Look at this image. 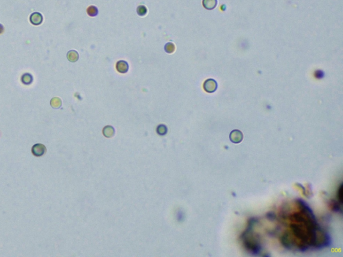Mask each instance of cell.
Wrapping results in <instances>:
<instances>
[{"mask_svg": "<svg viewBox=\"0 0 343 257\" xmlns=\"http://www.w3.org/2000/svg\"><path fill=\"white\" fill-rule=\"evenodd\" d=\"M336 197V200H337L336 202L341 205H342V201H343V185H342V183H341V184H340V186L338 187V189H337Z\"/></svg>", "mask_w": 343, "mask_h": 257, "instance_id": "obj_8", "label": "cell"}, {"mask_svg": "<svg viewBox=\"0 0 343 257\" xmlns=\"http://www.w3.org/2000/svg\"><path fill=\"white\" fill-rule=\"evenodd\" d=\"M32 151L35 156H42L45 154L46 147L42 144H36L33 146Z\"/></svg>", "mask_w": 343, "mask_h": 257, "instance_id": "obj_4", "label": "cell"}, {"mask_svg": "<svg viewBox=\"0 0 343 257\" xmlns=\"http://www.w3.org/2000/svg\"><path fill=\"white\" fill-rule=\"evenodd\" d=\"M98 12L99 11L97 7L96 6H94V5H91V6H89L87 10V14L91 17H95L96 16H97Z\"/></svg>", "mask_w": 343, "mask_h": 257, "instance_id": "obj_11", "label": "cell"}, {"mask_svg": "<svg viewBox=\"0 0 343 257\" xmlns=\"http://www.w3.org/2000/svg\"><path fill=\"white\" fill-rule=\"evenodd\" d=\"M147 9L145 5H139L137 8V13L139 16H144L146 15Z\"/></svg>", "mask_w": 343, "mask_h": 257, "instance_id": "obj_14", "label": "cell"}, {"mask_svg": "<svg viewBox=\"0 0 343 257\" xmlns=\"http://www.w3.org/2000/svg\"><path fill=\"white\" fill-rule=\"evenodd\" d=\"M255 222V220H254L253 219H251L249 221L247 229L243 235V238L244 245H245L246 249L253 254H258L261 250V246L256 237L251 234L252 228L254 226Z\"/></svg>", "mask_w": 343, "mask_h": 257, "instance_id": "obj_1", "label": "cell"}, {"mask_svg": "<svg viewBox=\"0 0 343 257\" xmlns=\"http://www.w3.org/2000/svg\"><path fill=\"white\" fill-rule=\"evenodd\" d=\"M116 69L120 73L125 74L129 70L128 63L124 60H120L116 64Z\"/></svg>", "mask_w": 343, "mask_h": 257, "instance_id": "obj_6", "label": "cell"}, {"mask_svg": "<svg viewBox=\"0 0 343 257\" xmlns=\"http://www.w3.org/2000/svg\"><path fill=\"white\" fill-rule=\"evenodd\" d=\"M229 139H230L231 142L235 144H238L243 141V134L239 130L235 129L231 132L230 135H229Z\"/></svg>", "mask_w": 343, "mask_h": 257, "instance_id": "obj_3", "label": "cell"}, {"mask_svg": "<svg viewBox=\"0 0 343 257\" xmlns=\"http://www.w3.org/2000/svg\"><path fill=\"white\" fill-rule=\"evenodd\" d=\"M217 87L218 85L217 81L213 79L206 80L203 84V88L208 93H213L217 91Z\"/></svg>", "mask_w": 343, "mask_h": 257, "instance_id": "obj_2", "label": "cell"}, {"mask_svg": "<svg viewBox=\"0 0 343 257\" xmlns=\"http://www.w3.org/2000/svg\"><path fill=\"white\" fill-rule=\"evenodd\" d=\"M30 21L33 25H38L43 22V16L39 12H34L30 16Z\"/></svg>", "mask_w": 343, "mask_h": 257, "instance_id": "obj_5", "label": "cell"}, {"mask_svg": "<svg viewBox=\"0 0 343 257\" xmlns=\"http://www.w3.org/2000/svg\"><path fill=\"white\" fill-rule=\"evenodd\" d=\"M164 50L165 51V52L168 54L173 53L175 51V46H174L173 43L168 42L164 46Z\"/></svg>", "mask_w": 343, "mask_h": 257, "instance_id": "obj_13", "label": "cell"}, {"mask_svg": "<svg viewBox=\"0 0 343 257\" xmlns=\"http://www.w3.org/2000/svg\"><path fill=\"white\" fill-rule=\"evenodd\" d=\"M4 28L3 26V25L0 24V34H2L4 33Z\"/></svg>", "mask_w": 343, "mask_h": 257, "instance_id": "obj_17", "label": "cell"}, {"mask_svg": "<svg viewBox=\"0 0 343 257\" xmlns=\"http://www.w3.org/2000/svg\"><path fill=\"white\" fill-rule=\"evenodd\" d=\"M21 80L23 84H24L26 85H29L32 82L33 77L30 74L26 73L22 75V76L21 78Z\"/></svg>", "mask_w": 343, "mask_h": 257, "instance_id": "obj_10", "label": "cell"}, {"mask_svg": "<svg viewBox=\"0 0 343 257\" xmlns=\"http://www.w3.org/2000/svg\"><path fill=\"white\" fill-rule=\"evenodd\" d=\"M202 5L205 9L212 10L216 7L217 5V0H203Z\"/></svg>", "mask_w": 343, "mask_h": 257, "instance_id": "obj_7", "label": "cell"}, {"mask_svg": "<svg viewBox=\"0 0 343 257\" xmlns=\"http://www.w3.org/2000/svg\"><path fill=\"white\" fill-rule=\"evenodd\" d=\"M103 133H104V135H105L106 136H107V137L111 136V135H113V133H114V129H113L112 127L107 126L104 128Z\"/></svg>", "mask_w": 343, "mask_h": 257, "instance_id": "obj_15", "label": "cell"}, {"mask_svg": "<svg viewBox=\"0 0 343 257\" xmlns=\"http://www.w3.org/2000/svg\"><path fill=\"white\" fill-rule=\"evenodd\" d=\"M157 132L158 133L159 135H165L167 132V128L164 125H160L157 128Z\"/></svg>", "mask_w": 343, "mask_h": 257, "instance_id": "obj_16", "label": "cell"}, {"mask_svg": "<svg viewBox=\"0 0 343 257\" xmlns=\"http://www.w3.org/2000/svg\"><path fill=\"white\" fill-rule=\"evenodd\" d=\"M78 53L76 50H70L67 53V58L70 62H75L78 60Z\"/></svg>", "mask_w": 343, "mask_h": 257, "instance_id": "obj_9", "label": "cell"}, {"mask_svg": "<svg viewBox=\"0 0 343 257\" xmlns=\"http://www.w3.org/2000/svg\"><path fill=\"white\" fill-rule=\"evenodd\" d=\"M50 105L54 109H59L62 105V101L58 97H54L50 101Z\"/></svg>", "mask_w": 343, "mask_h": 257, "instance_id": "obj_12", "label": "cell"}]
</instances>
